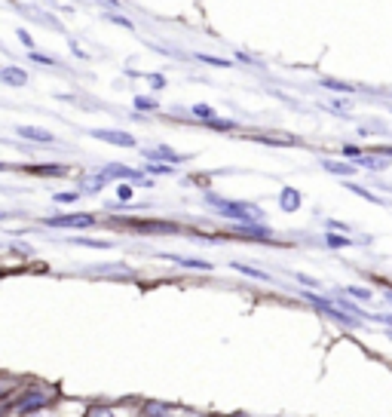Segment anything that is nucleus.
<instances>
[{
  "instance_id": "f257e3e1",
  "label": "nucleus",
  "mask_w": 392,
  "mask_h": 417,
  "mask_svg": "<svg viewBox=\"0 0 392 417\" xmlns=\"http://www.w3.org/2000/svg\"><path fill=\"white\" fill-rule=\"evenodd\" d=\"M203 203L209 209H215L221 218H227V221L233 224H263V209L254 206V203H242V200H227V196H218L212 194V190H205L203 194Z\"/></svg>"
},
{
  "instance_id": "f03ea898",
  "label": "nucleus",
  "mask_w": 392,
  "mask_h": 417,
  "mask_svg": "<svg viewBox=\"0 0 392 417\" xmlns=\"http://www.w3.org/2000/svg\"><path fill=\"white\" fill-rule=\"evenodd\" d=\"M53 399H55V390H53V387H31V390H25L16 402H12L10 414H16V417L44 414V408L53 405Z\"/></svg>"
},
{
  "instance_id": "7ed1b4c3",
  "label": "nucleus",
  "mask_w": 392,
  "mask_h": 417,
  "mask_svg": "<svg viewBox=\"0 0 392 417\" xmlns=\"http://www.w3.org/2000/svg\"><path fill=\"white\" fill-rule=\"evenodd\" d=\"M44 224L55 230H86V228H95L98 218L92 212H71V215H49L44 218Z\"/></svg>"
},
{
  "instance_id": "20e7f679",
  "label": "nucleus",
  "mask_w": 392,
  "mask_h": 417,
  "mask_svg": "<svg viewBox=\"0 0 392 417\" xmlns=\"http://www.w3.org/2000/svg\"><path fill=\"white\" fill-rule=\"evenodd\" d=\"M141 157H144V163H162V166H178V163H184V160H190L187 154H178L172 151V147H144L141 151Z\"/></svg>"
},
{
  "instance_id": "39448f33",
  "label": "nucleus",
  "mask_w": 392,
  "mask_h": 417,
  "mask_svg": "<svg viewBox=\"0 0 392 417\" xmlns=\"http://www.w3.org/2000/svg\"><path fill=\"white\" fill-rule=\"evenodd\" d=\"M92 138L98 141H108V145H117V147H138L132 132H120V129H89Z\"/></svg>"
},
{
  "instance_id": "423d86ee",
  "label": "nucleus",
  "mask_w": 392,
  "mask_h": 417,
  "mask_svg": "<svg viewBox=\"0 0 392 417\" xmlns=\"http://www.w3.org/2000/svg\"><path fill=\"white\" fill-rule=\"evenodd\" d=\"M80 196H86V194H102L104 187H108V175L102 172V169H95V172H86V175H80Z\"/></svg>"
},
{
  "instance_id": "0eeeda50",
  "label": "nucleus",
  "mask_w": 392,
  "mask_h": 417,
  "mask_svg": "<svg viewBox=\"0 0 392 417\" xmlns=\"http://www.w3.org/2000/svg\"><path fill=\"white\" fill-rule=\"evenodd\" d=\"M160 258H162V261H172V264H181V267H187V270H203V273H209V270H212V264H209V261H203V258L172 255V252H160Z\"/></svg>"
},
{
  "instance_id": "6e6552de",
  "label": "nucleus",
  "mask_w": 392,
  "mask_h": 417,
  "mask_svg": "<svg viewBox=\"0 0 392 417\" xmlns=\"http://www.w3.org/2000/svg\"><path fill=\"white\" fill-rule=\"evenodd\" d=\"M0 83H6V86H25L28 71L19 68V65H3L0 68Z\"/></svg>"
},
{
  "instance_id": "1a4fd4ad",
  "label": "nucleus",
  "mask_w": 392,
  "mask_h": 417,
  "mask_svg": "<svg viewBox=\"0 0 392 417\" xmlns=\"http://www.w3.org/2000/svg\"><path fill=\"white\" fill-rule=\"evenodd\" d=\"M16 132H19L22 138H28V141H40V145H55V141H59V138L53 136V132H49V129H40V126H19Z\"/></svg>"
},
{
  "instance_id": "9d476101",
  "label": "nucleus",
  "mask_w": 392,
  "mask_h": 417,
  "mask_svg": "<svg viewBox=\"0 0 392 417\" xmlns=\"http://www.w3.org/2000/svg\"><path fill=\"white\" fill-rule=\"evenodd\" d=\"M233 230L239 237H252V239H273V230L267 224H233Z\"/></svg>"
},
{
  "instance_id": "9b49d317",
  "label": "nucleus",
  "mask_w": 392,
  "mask_h": 417,
  "mask_svg": "<svg viewBox=\"0 0 392 417\" xmlns=\"http://www.w3.org/2000/svg\"><path fill=\"white\" fill-rule=\"evenodd\" d=\"M279 206H282V212H297V209H301V190H295V187H282V194H279Z\"/></svg>"
},
{
  "instance_id": "f8f14e48",
  "label": "nucleus",
  "mask_w": 392,
  "mask_h": 417,
  "mask_svg": "<svg viewBox=\"0 0 392 417\" xmlns=\"http://www.w3.org/2000/svg\"><path fill=\"white\" fill-rule=\"evenodd\" d=\"M322 169H328L331 175H355V163H334V160H322Z\"/></svg>"
},
{
  "instance_id": "ddd939ff",
  "label": "nucleus",
  "mask_w": 392,
  "mask_h": 417,
  "mask_svg": "<svg viewBox=\"0 0 392 417\" xmlns=\"http://www.w3.org/2000/svg\"><path fill=\"white\" fill-rule=\"evenodd\" d=\"M135 228H138V230H153V233H175L178 230V224H172V221H135Z\"/></svg>"
},
{
  "instance_id": "4468645a",
  "label": "nucleus",
  "mask_w": 392,
  "mask_h": 417,
  "mask_svg": "<svg viewBox=\"0 0 392 417\" xmlns=\"http://www.w3.org/2000/svg\"><path fill=\"white\" fill-rule=\"evenodd\" d=\"M233 270H239V273H245V277H252V279H261V282H270L273 277L270 273H263V270H258V267H248V264H242V261H233Z\"/></svg>"
},
{
  "instance_id": "2eb2a0df",
  "label": "nucleus",
  "mask_w": 392,
  "mask_h": 417,
  "mask_svg": "<svg viewBox=\"0 0 392 417\" xmlns=\"http://www.w3.org/2000/svg\"><path fill=\"white\" fill-rule=\"evenodd\" d=\"M141 417H175V411L169 405H160V402H147Z\"/></svg>"
},
{
  "instance_id": "dca6fc26",
  "label": "nucleus",
  "mask_w": 392,
  "mask_h": 417,
  "mask_svg": "<svg viewBox=\"0 0 392 417\" xmlns=\"http://www.w3.org/2000/svg\"><path fill=\"white\" fill-rule=\"evenodd\" d=\"M141 172L147 175V178H153V175H175V166H162V163H144V169Z\"/></svg>"
},
{
  "instance_id": "f3484780",
  "label": "nucleus",
  "mask_w": 392,
  "mask_h": 417,
  "mask_svg": "<svg viewBox=\"0 0 392 417\" xmlns=\"http://www.w3.org/2000/svg\"><path fill=\"white\" fill-rule=\"evenodd\" d=\"M344 298H359V301H371L374 298V292L371 288H365V286H349V288H344Z\"/></svg>"
},
{
  "instance_id": "a211bd4d",
  "label": "nucleus",
  "mask_w": 392,
  "mask_h": 417,
  "mask_svg": "<svg viewBox=\"0 0 392 417\" xmlns=\"http://www.w3.org/2000/svg\"><path fill=\"white\" fill-rule=\"evenodd\" d=\"M77 200H80V190H59V194H53V203H59V206H74Z\"/></svg>"
},
{
  "instance_id": "6ab92c4d",
  "label": "nucleus",
  "mask_w": 392,
  "mask_h": 417,
  "mask_svg": "<svg viewBox=\"0 0 392 417\" xmlns=\"http://www.w3.org/2000/svg\"><path fill=\"white\" fill-rule=\"evenodd\" d=\"M71 243H74V245H86V249H113V243H108V239H86V237H74Z\"/></svg>"
},
{
  "instance_id": "aec40b11",
  "label": "nucleus",
  "mask_w": 392,
  "mask_h": 417,
  "mask_svg": "<svg viewBox=\"0 0 392 417\" xmlns=\"http://www.w3.org/2000/svg\"><path fill=\"white\" fill-rule=\"evenodd\" d=\"M190 114L199 117V123H212V120L218 117L215 108H209V104H194V108H190Z\"/></svg>"
},
{
  "instance_id": "412c9836",
  "label": "nucleus",
  "mask_w": 392,
  "mask_h": 417,
  "mask_svg": "<svg viewBox=\"0 0 392 417\" xmlns=\"http://www.w3.org/2000/svg\"><path fill=\"white\" fill-rule=\"evenodd\" d=\"M325 245H328V249H346V245H353V239L344 237V233H328Z\"/></svg>"
},
{
  "instance_id": "4be33fe9",
  "label": "nucleus",
  "mask_w": 392,
  "mask_h": 417,
  "mask_svg": "<svg viewBox=\"0 0 392 417\" xmlns=\"http://www.w3.org/2000/svg\"><path fill=\"white\" fill-rule=\"evenodd\" d=\"M132 196H135V187L132 185H117V203H120V206H129Z\"/></svg>"
},
{
  "instance_id": "5701e85b",
  "label": "nucleus",
  "mask_w": 392,
  "mask_h": 417,
  "mask_svg": "<svg viewBox=\"0 0 392 417\" xmlns=\"http://www.w3.org/2000/svg\"><path fill=\"white\" fill-rule=\"evenodd\" d=\"M135 108H138V111H156V108H160V102H156L153 95H135Z\"/></svg>"
},
{
  "instance_id": "b1692460",
  "label": "nucleus",
  "mask_w": 392,
  "mask_h": 417,
  "mask_svg": "<svg viewBox=\"0 0 392 417\" xmlns=\"http://www.w3.org/2000/svg\"><path fill=\"white\" fill-rule=\"evenodd\" d=\"M322 86H325V89H334V93H355V86H349V83H340V80H331V77H325Z\"/></svg>"
},
{
  "instance_id": "393cba45",
  "label": "nucleus",
  "mask_w": 392,
  "mask_h": 417,
  "mask_svg": "<svg viewBox=\"0 0 392 417\" xmlns=\"http://www.w3.org/2000/svg\"><path fill=\"white\" fill-rule=\"evenodd\" d=\"M355 166H365V169H386V160H377V157H359L355 160Z\"/></svg>"
},
{
  "instance_id": "a878e982",
  "label": "nucleus",
  "mask_w": 392,
  "mask_h": 417,
  "mask_svg": "<svg viewBox=\"0 0 392 417\" xmlns=\"http://www.w3.org/2000/svg\"><path fill=\"white\" fill-rule=\"evenodd\" d=\"M209 129H236V120H221V117H215L212 123H205Z\"/></svg>"
},
{
  "instance_id": "bb28decb",
  "label": "nucleus",
  "mask_w": 392,
  "mask_h": 417,
  "mask_svg": "<svg viewBox=\"0 0 392 417\" xmlns=\"http://www.w3.org/2000/svg\"><path fill=\"white\" fill-rule=\"evenodd\" d=\"M19 40H22V46L28 49V53H37V44H34V37L25 31V28H19Z\"/></svg>"
},
{
  "instance_id": "cd10ccee",
  "label": "nucleus",
  "mask_w": 392,
  "mask_h": 417,
  "mask_svg": "<svg viewBox=\"0 0 392 417\" xmlns=\"http://www.w3.org/2000/svg\"><path fill=\"white\" fill-rule=\"evenodd\" d=\"M31 59L37 62V65H53V68H59V65H62L59 59H53V55H44V53H31Z\"/></svg>"
},
{
  "instance_id": "c85d7f7f",
  "label": "nucleus",
  "mask_w": 392,
  "mask_h": 417,
  "mask_svg": "<svg viewBox=\"0 0 392 417\" xmlns=\"http://www.w3.org/2000/svg\"><path fill=\"white\" fill-rule=\"evenodd\" d=\"M86 417H120L117 408H92V411H86Z\"/></svg>"
},
{
  "instance_id": "c756f323",
  "label": "nucleus",
  "mask_w": 392,
  "mask_h": 417,
  "mask_svg": "<svg viewBox=\"0 0 392 417\" xmlns=\"http://www.w3.org/2000/svg\"><path fill=\"white\" fill-rule=\"evenodd\" d=\"M196 59H199V62H209V65H218V68H230V62H227V59H218V55H203V53H199Z\"/></svg>"
},
{
  "instance_id": "7c9ffc66",
  "label": "nucleus",
  "mask_w": 392,
  "mask_h": 417,
  "mask_svg": "<svg viewBox=\"0 0 392 417\" xmlns=\"http://www.w3.org/2000/svg\"><path fill=\"white\" fill-rule=\"evenodd\" d=\"M349 190H353V194H359V196H365V200H371V203H380V200H377L374 194H368L365 187H355V185H349Z\"/></svg>"
},
{
  "instance_id": "2f4dec72",
  "label": "nucleus",
  "mask_w": 392,
  "mask_h": 417,
  "mask_svg": "<svg viewBox=\"0 0 392 417\" xmlns=\"http://www.w3.org/2000/svg\"><path fill=\"white\" fill-rule=\"evenodd\" d=\"M108 22H113V25H123V28H129V31H132V22H129V19H126V16H108Z\"/></svg>"
},
{
  "instance_id": "473e14b6",
  "label": "nucleus",
  "mask_w": 392,
  "mask_h": 417,
  "mask_svg": "<svg viewBox=\"0 0 392 417\" xmlns=\"http://www.w3.org/2000/svg\"><path fill=\"white\" fill-rule=\"evenodd\" d=\"M295 279H297V282H304V286H310V288H316V286H319V279L304 277V273H295Z\"/></svg>"
},
{
  "instance_id": "72a5a7b5",
  "label": "nucleus",
  "mask_w": 392,
  "mask_h": 417,
  "mask_svg": "<svg viewBox=\"0 0 392 417\" xmlns=\"http://www.w3.org/2000/svg\"><path fill=\"white\" fill-rule=\"evenodd\" d=\"M344 157H349V160H359V157H362V151H359V147H353V145H346V147H344Z\"/></svg>"
},
{
  "instance_id": "f704fd0d",
  "label": "nucleus",
  "mask_w": 392,
  "mask_h": 417,
  "mask_svg": "<svg viewBox=\"0 0 392 417\" xmlns=\"http://www.w3.org/2000/svg\"><path fill=\"white\" fill-rule=\"evenodd\" d=\"M374 322H383V325H392V313H383V316H371Z\"/></svg>"
},
{
  "instance_id": "c9c22d12",
  "label": "nucleus",
  "mask_w": 392,
  "mask_h": 417,
  "mask_svg": "<svg viewBox=\"0 0 392 417\" xmlns=\"http://www.w3.org/2000/svg\"><path fill=\"white\" fill-rule=\"evenodd\" d=\"M147 80H151V83H153V86H166V80H162V77H160V74H151V77H147Z\"/></svg>"
},
{
  "instance_id": "e433bc0d",
  "label": "nucleus",
  "mask_w": 392,
  "mask_h": 417,
  "mask_svg": "<svg viewBox=\"0 0 392 417\" xmlns=\"http://www.w3.org/2000/svg\"><path fill=\"white\" fill-rule=\"evenodd\" d=\"M3 396H6V384H3V380H0V399H3Z\"/></svg>"
},
{
  "instance_id": "4c0bfd02",
  "label": "nucleus",
  "mask_w": 392,
  "mask_h": 417,
  "mask_svg": "<svg viewBox=\"0 0 392 417\" xmlns=\"http://www.w3.org/2000/svg\"><path fill=\"white\" fill-rule=\"evenodd\" d=\"M383 295H386V298L392 301V288H383Z\"/></svg>"
},
{
  "instance_id": "58836bf2",
  "label": "nucleus",
  "mask_w": 392,
  "mask_h": 417,
  "mask_svg": "<svg viewBox=\"0 0 392 417\" xmlns=\"http://www.w3.org/2000/svg\"><path fill=\"white\" fill-rule=\"evenodd\" d=\"M3 169H10V166H6V163H0V172H3Z\"/></svg>"
},
{
  "instance_id": "ea45409f",
  "label": "nucleus",
  "mask_w": 392,
  "mask_h": 417,
  "mask_svg": "<svg viewBox=\"0 0 392 417\" xmlns=\"http://www.w3.org/2000/svg\"><path fill=\"white\" fill-rule=\"evenodd\" d=\"M236 417H252V414H236Z\"/></svg>"
}]
</instances>
